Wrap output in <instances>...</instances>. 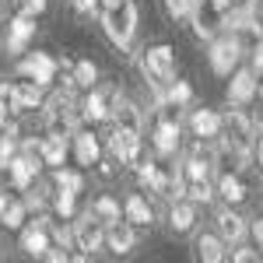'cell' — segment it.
Instances as JSON below:
<instances>
[{
    "label": "cell",
    "instance_id": "f546056e",
    "mask_svg": "<svg viewBox=\"0 0 263 263\" xmlns=\"http://www.w3.org/2000/svg\"><path fill=\"white\" fill-rule=\"evenodd\" d=\"M165 11L172 18H190L197 11V0H165Z\"/></svg>",
    "mask_w": 263,
    "mask_h": 263
},
{
    "label": "cell",
    "instance_id": "f1b7e54d",
    "mask_svg": "<svg viewBox=\"0 0 263 263\" xmlns=\"http://www.w3.org/2000/svg\"><path fill=\"white\" fill-rule=\"evenodd\" d=\"M57 186H60V190H70V193H81L84 179H81V172H70V168H57Z\"/></svg>",
    "mask_w": 263,
    "mask_h": 263
},
{
    "label": "cell",
    "instance_id": "8fae6325",
    "mask_svg": "<svg viewBox=\"0 0 263 263\" xmlns=\"http://www.w3.org/2000/svg\"><path fill=\"white\" fill-rule=\"evenodd\" d=\"M105 242H109V249L112 253H130L134 246H137V235H134V228L126 221H109V232H105Z\"/></svg>",
    "mask_w": 263,
    "mask_h": 263
},
{
    "label": "cell",
    "instance_id": "52a82bcc",
    "mask_svg": "<svg viewBox=\"0 0 263 263\" xmlns=\"http://www.w3.org/2000/svg\"><path fill=\"white\" fill-rule=\"evenodd\" d=\"M18 74L21 78H28V81H35V84H46L53 81V74H57V60L53 57H46V53H32L28 60H21L18 67Z\"/></svg>",
    "mask_w": 263,
    "mask_h": 263
},
{
    "label": "cell",
    "instance_id": "8d00e7d4",
    "mask_svg": "<svg viewBox=\"0 0 263 263\" xmlns=\"http://www.w3.org/2000/svg\"><path fill=\"white\" fill-rule=\"evenodd\" d=\"M232 260H235V263H253V260H260V253H253V249H239V253H232Z\"/></svg>",
    "mask_w": 263,
    "mask_h": 263
},
{
    "label": "cell",
    "instance_id": "c3c4849f",
    "mask_svg": "<svg viewBox=\"0 0 263 263\" xmlns=\"http://www.w3.org/2000/svg\"><path fill=\"white\" fill-rule=\"evenodd\" d=\"M256 126H260V130H263V112H260V116H256Z\"/></svg>",
    "mask_w": 263,
    "mask_h": 263
},
{
    "label": "cell",
    "instance_id": "4fadbf2b",
    "mask_svg": "<svg viewBox=\"0 0 263 263\" xmlns=\"http://www.w3.org/2000/svg\"><path fill=\"white\" fill-rule=\"evenodd\" d=\"M109 116H116V123L126 126V130H141V112H137V105L126 102L123 95H112V102H109Z\"/></svg>",
    "mask_w": 263,
    "mask_h": 263
},
{
    "label": "cell",
    "instance_id": "277c9868",
    "mask_svg": "<svg viewBox=\"0 0 263 263\" xmlns=\"http://www.w3.org/2000/svg\"><path fill=\"white\" fill-rule=\"evenodd\" d=\"M109 151H112V162H141V130L116 126L109 134Z\"/></svg>",
    "mask_w": 263,
    "mask_h": 263
},
{
    "label": "cell",
    "instance_id": "cb8c5ba5",
    "mask_svg": "<svg viewBox=\"0 0 263 263\" xmlns=\"http://www.w3.org/2000/svg\"><path fill=\"white\" fill-rule=\"evenodd\" d=\"M197 249H200V260H207V263H221L224 260V242L218 239V235H200Z\"/></svg>",
    "mask_w": 263,
    "mask_h": 263
},
{
    "label": "cell",
    "instance_id": "7c38bea8",
    "mask_svg": "<svg viewBox=\"0 0 263 263\" xmlns=\"http://www.w3.org/2000/svg\"><path fill=\"white\" fill-rule=\"evenodd\" d=\"M67 151H70V144H67V137H63V130H57V134H49V137L42 141L39 158L46 165H63L67 162Z\"/></svg>",
    "mask_w": 263,
    "mask_h": 263
},
{
    "label": "cell",
    "instance_id": "83f0119b",
    "mask_svg": "<svg viewBox=\"0 0 263 263\" xmlns=\"http://www.w3.org/2000/svg\"><path fill=\"white\" fill-rule=\"evenodd\" d=\"M70 78H74V84L91 88V84H95V78H99V70H95V63H91V60H78V63H74V74H70Z\"/></svg>",
    "mask_w": 263,
    "mask_h": 263
},
{
    "label": "cell",
    "instance_id": "7402d4cb",
    "mask_svg": "<svg viewBox=\"0 0 263 263\" xmlns=\"http://www.w3.org/2000/svg\"><path fill=\"white\" fill-rule=\"evenodd\" d=\"M74 151H78V162L81 165H95L99 162V141H95V134H78L74 137Z\"/></svg>",
    "mask_w": 263,
    "mask_h": 263
},
{
    "label": "cell",
    "instance_id": "d590c367",
    "mask_svg": "<svg viewBox=\"0 0 263 263\" xmlns=\"http://www.w3.org/2000/svg\"><path fill=\"white\" fill-rule=\"evenodd\" d=\"M21 4V14H39L46 11V0H18Z\"/></svg>",
    "mask_w": 263,
    "mask_h": 263
},
{
    "label": "cell",
    "instance_id": "e575fe53",
    "mask_svg": "<svg viewBox=\"0 0 263 263\" xmlns=\"http://www.w3.org/2000/svg\"><path fill=\"white\" fill-rule=\"evenodd\" d=\"M11 158H14V137H0V168H7Z\"/></svg>",
    "mask_w": 263,
    "mask_h": 263
},
{
    "label": "cell",
    "instance_id": "d4e9b609",
    "mask_svg": "<svg viewBox=\"0 0 263 263\" xmlns=\"http://www.w3.org/2000/svg\"><path fill=\"white\" fill-rule=\"evenodd\" d=\"M91 214H95V218H99V221H116V218H120V203L112 200V197H99V200L91 203Z\"/></svg>",
    "mask_w": 263,
    "mask_h": 263
},
{
    "label": "cell",
    "instance_id": "3957f363",
    "mask_svg": "<svg viewBox=\"0 0 263 263\" xmlns=\"http://www.w3.org/2000/svg\"><path fill=\"white\" fill-rule=\"evenodd\" d=\"M239 57H242V42L235 39V32H228L224 39L211 42V67H214V74H232Z\"/></svg>",
    "mask_w": 263,
    "mask_h": 263
},
{
    "label": "cell",
    "instance_id": "ee69618b",
    "mask_svg": "<svg viewBox=\"0 0 263 263\" xmlns=\"http://www.w3.org/2000/svg\"><path fill=\"white\" fill-rule=\"evenodd\" d=\"M211 4H214L218 11H228V7H232V0H211Z\"/></svg>",
    "mask_w": 263,
    "mask_h": 263
},
{
    "label": "cell",
    "instance_id": "60d3db41",
    "mask_svg": "<svg viewBox=\"0 0 263 263\" xmlns=\"http://www.w3.org/2000/svg\"><path fill=\"white\" fill-rule=\"evenodd\" d=\"M53 235H57V242H60L63 249H67V242H70V232H67V228H57Z\"/></svg>",
    "mask_w": 263,
    "mask_h": 263
},
{
    "label": "cell",
    "instance_id": "9a60e30c",
    "mask_svg": "<svg viewBox=\"0 0 263 263\" xmlns=\"http://www.w3.org/2000/svg\"><path fill=\"white\" fill-rule=\"evenodd\" d=\"M256 95V78H253V70H239L232 84H228V102H235V105H242Z\"/></svg>",
    "mask_w": 263,
    "mask_h": 263
},
{
    "label": "cell",
    "instance_id": "ac0fdd59",
    "mask_svg": "<svg viewBox=\"0 0 263 263\" xmlns=\"http://www.w3.org/2000/svg\"><path fill=\"white\" fill-rule=\"evenodd\" d=\"M155 147H158L162 155H176V147H179V123H172V120L158 123V130H155Z\"/></svg>",
    "mask_w": 263,
    "mask_h": 263
},
{
    "label": "cell",
    "instance_id": "9c48e42d",
    "mask_svg": "<svg viewBox=\"0 0 263 263\" xmlns=\"http://www.w3.org/2000/svg\"><path fill=\"white\" fill-rule=\"evenodd\" d=\"M221 126L232 134V144H239V147H249V141H253V123L246 120L242 109H228L221 116Z\"/></svg>",
    "mask_w": 263,
    "mask_h": 263
},
{
    "label": "cell",
    "instance_id": "f6af8a7d",
    "mask_svg": "<svg viewBox=\"0 0 263 263\" xmlns=\"http://www.w3.org/2000/svg\"><path fill=\"white\" fill-rule=\"evenodd\" d=\"M7 123V102H0V126Z\"/></svg>",
    "mask_w": 263,
    "mask_h": 263
},
{
    "label": "cell",
    "instance_id": "74e56055",
    "mask_svg": "<svg viewBox=\"0 0 263 263\" xmlns=\"http://www.w3.org/2000/svg\"><path fill=\"white\" fill-rule=\"evenodd\" d=\"M95 7H99V0H74V11L78 14H91Z\"/></svg>",
    "mask_w": 263,
    "mask_h": 263
},
{
    "label": "cell",
    "instance_id": "484cf974",
    "mask_svg": "<svg viewBox=\"0 0 263 263\" xmlns=\"http://www.w3.org/2000/svg\"><path fill=\"white\" fill-rule=\"evenodd\" d=\"M221 197L228 203H239V200H246V186L239 179H235V176H232V172H228V176H221Z\"/></svg>",
    "mask_w": 263,
    "mask_h": 263
},
{
    "label": "cell",
    "instance_id": "5b68a950",
    "mask_svg": "<svg viewBox=\"0 0 263 263\" xmlns=\"http://www.w3.org/2000/svg\"><path fill=\"white\" fill-rule=\"evenodd\" d=\"M46 123H53V126H63V130H70V126L78 123V102L70 99V88L49 99V109H46Z\"/></svg>",
    "mask_w": 263,
    "mask_h": 263
},
{
    "label": "cell",
    "instance_id": "7a4b0ae2",
    "mask_svg": "<svg viewBox=\"0 0 263 263\" xmlns=\"http://www.w3.org/2000/svg\"><path fill=\"white\" fill-rule=\"evenodd\" d=\"M141 70H144V78L151 81V88H165L176 78V53L168 46H151L141 57Z\"/></svg>",
    "mask_w": 263,
    "mask_h": 263
},
{
    "label": "cell",
    "instance_id": "b9f144b4",
    "mask_svg": "<svg viewBox=\"0 0 263 263\" xmlns=\"http://www.w3.org/2000/svg\"><path fill=\"white\" fill-rule=\"evenodd\" d=\"M42 256H49L53 263H63V260H67V253H63V249H53V253H42Z\"/></svg>",
    "mask_w": 263,
    "mask_h": 263
},
{
    "label": "cell",
    "instance_id": "8992f818",
    "mask_svg": "<svg viewBox=\"0 0 263 263\" xmlns=\"http://www.w3.org/2000/svg\"><path fill=\"white\" fill-rule=\"evenodd\" d=\"M4 172H11V182L18 186V190H28L32 179L39 176V155L35 151H21L18 158H11Z\"/></svg>",
    "mask_w": 263,
    "mask_h": 263
},
{
    "label": "cell",
    "instance_id": "f907efd6",
    "mask_svg": "<svg viewBox=\"0 0 263 263\" xmlns=\"http://www.w3.org/2000/svg\"><path fill=\"white\" fill-rule=\"evenodd\" d=\"M256 91H260V95H263V84H256Z\"/></svg>",
    "mask_w": 263,
    "mask_h": 263
},
{
    "label": "cell",
    "instance_id": "7bdbcfd3",
    "mask_svg": "<svg viewBox=\"0 0 263 263\" xmlns=\"http://www.w3.org/2000/svg\"><path fill=\"white\" fill-rule=\"evenodd\" d=\"M253 235H256V242L263 246V218H260V221H256V224H253Z\"/></svg>",
    "mask_w": 263,
    "mask_h": 263
},
{
    "label": "cell",
    "instance_id": "d6a6232c",
    "mask_svg": "<svg viewBox=\"0 0 263 263\" xmlns=\"http://www.w3.org/2000/svg\"><path fill=\"white\" fill-rule=\"evenodd\" d=\"M137 176H141V182L147 186V190H155V182H158V165H151V162H141V168H137Z\"/></svg>",
    "mask_w": 263,
    "mask_h": 263
},
{
    "label": "cell",
    "instance_id": "7dc6e473",
    "mask_svg": "<svg viewBox=\"0 0 263 263\" xmlns=\"http://www.w3.org/2000/svg\"><path fill=\"white\" fill-rule=\"evenodd\" d=\"M116 4H123V0H102V7H116Z\"/></svg>",
    "mask_w": 263,
    "mask_h": 263
},
{
    "label": "cell",
    "instance_id": "ab89813d",
    "mask_svg": "<svg viewBox=\"0 0 263 263\" xmlns=\"http://www.w3.org/2000/svg\"><path fill=\"white\" fill-rule=\"evenodd\" d=\"M253 67H256V70L263 74V42L256 46V49H253Z\"/></svg>",
    "mask_w": 263,
    "mask_h": 263
},
{
    "label": "cell",
    "instance_id": "f35d334b",
    "mask_svg": "<svg viewBox=\"0 0 263 263\" xmlns=\"http://www.w3.org/2000/svg\"><path fill=\"white\" fill-rule=\"evenodd\" d=\"M193 32H197V39H211V28L203 25V18H193Z\"/></svg>",
    "mask_w": 263,
    "mask_h": 263
},
{
    "label": "cell",
    "instance_id": "ffe728a7",
    "mask_svg": "<svg viewBox=\"0 0 263 263\" xmlns=\"http://www.w3.org/2000/svg\"><path fill=\"white\" fill-rule=\"evenodd\" d=\"M218 232H221L224 242H239L246 235V221L232 211H218Z\"/></svg>",
    "mask_w": 263,
    "mask_h": 263
},
{
    "label": "cell",
    "instance_id": "681fc988",
    "mask_svg": "<svg viewBox=\"0 0 263 263\" xmlns=\"http://www.w3.org/2000/svg\"><path fill=\"white\" fill-rule=\"evenodd\" d=\"M4 203H7V197H4V193H0V211H4Z\"/></svg>",
    "mask_w": 263,
    "mask_h": 263
},
{
    "label": "cell",
    "instance_id": "4316f807",
    "mask_svg": "<svg viewBox=\"0 0 263 263\" xmlns=\"http://www.w3.org/2000/svg\"><path fill=\"white\" fill-rule=\"evenodd\" d=\"M0 221L7 224V228H21V221H25V203L7 200V203H4V211H0Z\"/></svg>",
    "mask_w": 263,
    "mask_h": 263
},
{
    "label": "cell",
    "instance_id": "bcb514c9",
    "mask_svg": "<svg viewBox=\"0 0 263 263\" xmlns=\"http://www.w3.org/2000/svg\"><path fill=\"white\" fill-rule=\"evenodd\" d=\"M256 158H260V168H263V137H260V144H256Z\"/></svg>",
    "mask_w": 263,
    "mask_h": 263
},
{
    "label": "cell",
    "instance_id": "6da1fadb",
    "mask_svg": "<svg viewBox=\"0 0 263 263\" xmlns=\"http://www.w3.org/2000/svg\"><path fill=\"white\" fill-rule=\"evenodd\" d=\"M102 28H105V35L116 42L120 49H130V42H134V32H137V7L134 4H116V7H105L102 11Z\"/></svg>",
    "mask_w": 263,
    "mask_h": 263
},
{
    "label": "cell",
    "instance_id": "d6986e66",
    "mask_svg": "<svg viewBox=\"0 0 263 263\" xmlns=\"http://www.w3.org/2000/svg\"><path fill=\"white\" fill-rule=\"evenodd\" d=\"M21 249H25L28 256H42V253L49 249V235H46V228H42V224L25 228V232H21Z\"/></svg>",
    "mask_w": 263,
    "mask_h": 263
},
{
    "label": "cell",
    "instance_id": "1f68e13d",
    "mask_svg": "<svg viewBox=\"0 0 263 263\" xmlns=\"http://www.w3.org/2000/svg\"><path fill=\"white\" fill-rule=\"evenodd\" d=\"M168 99L182 105V102H190V99H193V88H190L186 81H168Z\"/></svg>",
    "mask_w": 263,
    "mask_h": 263
},
{
    "label": "cell",
    "instance_id": "2e32d148",
    "mask_svg": "<svg viewBox=\"0 0 263 263\" xmlns=\"http://www.w3.org/2000/svg\"><path fill=\"white\" fill-rule=\"evenodd\" d=\"M109 102H112V95H102V91H91L88 99L81 102V116L91 123H102L109 120Z\"/></svg>",
    "mask_w": 263,
    "mask_h": 263
},
{
    "label": "cell",
    "instance_id": "4dcf8cb0",
    "mask_svg": "<svg viewBox=\"0 0 263 263\" xmlns=\"http://www.w3.org/2000/svg\"><path fill=\"white\" fill-rule=\"evenodd\" d=\"M74 197H78V193H70V190H60V193H57V211H60V218H74V211H78Z\"/></svg>",
    "mask_w": 263,
    "mask_h": 263
},
{
    "label": "cell",
    "instance_id": "44dd1931",
    "mask_svg": "<svg viewBox=\"0 0 263 263\" xmlns=\"http://www.w3.org/2000/svg\"><path fill=\"white\" fill-rule=\"evenodd\" d=\"M168 221H172V232H190V228H193V221H197V211H193V203L176 200V203H172V214H168Z\"/></svg>",
    "mask_w": 263,
    "mask_h": 263
},
{
    "label": "cell",
    "instance_id": "ba28073f",
    "mask_svg": "<svg viewBox=\"0 0 263 263\" xmlns=\"http://www.w3.org/2000/svg\"><path fill=\"white\" fill-rule=\"evenodd\" d=\"M74 239H78V246H81L84 253H95V249L105 242L102 221L91 214V211H84V214H81V221H78V228H74Z\"/></svg>",
    "mask_w": 263,
    "mask_h": 263
},
{
    "label": "cell",
    "instance_id": "603a6c76",
    "mask_svg": "<svg viewBox=\"0 0 263 263\" xmlns=\"http://www.w3.org/2000/svg\"><path fill=\"white\" fill-rule=\"evenodd\" d=\"M123 211H126V221H130V224H151V218H155L144 197H130Z\"/></svg>",
    "mask_w": 263,
    "mask_h": 263
},
{
    "label": "cell",
    "instance_id": "836d02e7",
    "mask_svg": "<svg viewBox=\"0 0 263 263\" xmlns=\"http://www.w3.org/2000/svg\"><path fill=\"white\" fill-rule=\"evenodd\" d=\"M190 197H193L197 203H207V200H211V186H207V179H197V182H193V186H190Z\"/></svg>",
    "mask_w": 263,
    "mask_h": 263
},
{
    "label": "cell",
    "instance_id": "5bb4252c",
    "mask_svg": "<svg viewBox=\"0 0 263 263\" xmlns=\"http://www.w3.org/2000/svg\"><path fill=\"white\" fill-rule=\"evenodd\" d=\"M35 35V21H32V14H18V18L11 21V39H7V49L11 53H21L25 49V42Z\"/></svg>",
    "mask_w": 263,
    "mask_h": 263
},
{
    "label": "cell",
    "instance_id": "e0dca14e",
    "mask_svg": "<svg viewBox=\"0 0 263 263\" xmlns=\"http://www.w3.org/2000/svg\"><path fill=\"white\" fill-rule=\"evenodd\" d=\"M190 123H193V134H197V137H203V141L221 134V116H218V112H211V109H197Z\"/></svg>",
    "mask_w": 263,
    "mask_h": 263
},
{
    "label": "cell",
    "instance_id": "30bf717a",
    "mask_svg": "<svg viewBox=\"0 0 263 263\" xmlns=\"http://www.w3.org/2000/svg\"><path fill=\"white\" fill-rule=\"evenodd\" d=\"M7 105H11V109H35V105H42V84H35V81L11 84Z\"/></svg>",
    "mask_w": 263,
    "mask_h": 263
}]
</instances>
